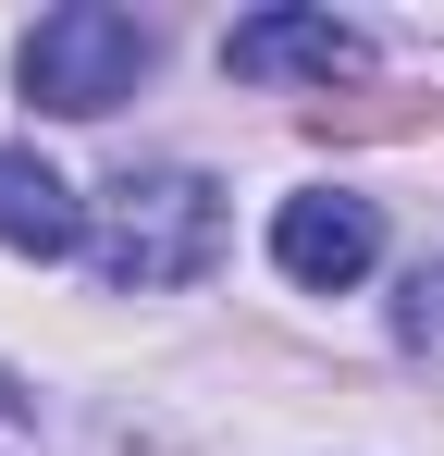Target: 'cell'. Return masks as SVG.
<instances>
[{"label":"cell","mask_w":444,"mask_h":456,"mask_svg":"<svg viewBox=\"0 0 444 456\" xmlns=\"http://www.w3.org/2000/svg\"><path fill=\"white\" fill-rule=\"evenodd\" d=\"M86 259L111 297H173L222 259V185L210 173H111L86 210Z\"/></svg>","instance_id":"1"},{"label":"cell","mask_w":444,"mask_h":456,"mask_svg":"<svg viewBox=\"0 0 444 456\" xmlns=\"http://www.w3.org/2000/svg\"><path fill=\"white\" fill-rule=\"evenodd\" d=\"M160 62V37H148L136 12H111V0H62V12H37L25 25V50H12V75L37 111H62V124H99V111H124Z\"/></svg>","instance_id":"2"},{"label":"cell","mask_w":444,"mask_h":456,"mask_svg":"<svg viewBox=\"0 0 444 456\" xmlns=\"http://www.w3.org/2000/svg\"><path fill=\"white\" fill-rule=\"evenodd\" d=\"M272 259H284V284H308V297H346L370 259H382V210L346 198V185H308V198L272 210Z\"/></svg>","instance_id":"3"},{"label":"cell","mask_w":444,"mask_h":456,"mask_svg":"<svg viewBox=\"0 0 444 456\" xmlns=\"http://www.w3.org/2000/svg\"><path fill=\"white\" fill-rule=\"evenodd\" d=\"M222 75H247V86H333V75H370V37L358 25H333V12H247L234 37H222Z\"/></svg>","instance_id":"4"},{"label":"cell","mask_w":444,"mask_h":456,"mask_svg":"<svg viewBox=\"0 0 444 456\" xmlns=\"http://www.w3.org/2000/svg\"><path fill=\"white\" fill-rule=\"evenodd\" d=\"M0 247H12V259H62V247H86V198H74L37 149H0Z\"/></svg>","instance_id":"5"}]
</instances>
